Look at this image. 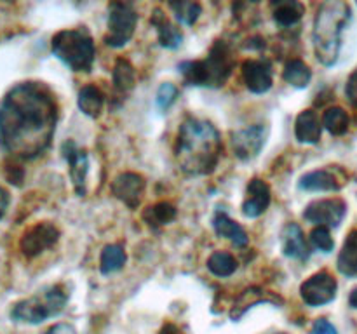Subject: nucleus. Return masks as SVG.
Masks as SVG:
<instances>
[{"mask_svg":"<svg viewBox=\"0 0 357 334\" xmlns=\"http://www.w3.org/2000/svg\"><path fill=\"white\" fill-rule=\"evenodd\" d=\"M305 7L295 0H284V2L274 3V19L279 26L289 28L295 26L302 19Z\"/></svg>","mask_w":357,"mask_h":334,"instance_id":"b1692460","label":"nucleus"},{"mask_svg":"<svg viewBox=\"0 0 357 334\" xmlns=\"http://www.w3.org/2000/svg\"><path fill=\"white\" fill-rule=\"evenodd\" d=\"M345 93H347L351 103L356 104V106H357V70L354 73H352L351 79H349L347 87H345Z\"/></svg>","mask_w":357,"mask_h":334,"instance_id":"72a5a7b5","label":"nucleus"},{"mask_svg":"<svg viewBox=\"0 0 357 334\" xmlns=\"http://www.w3.org/2000/svg\"><path fill=\"white\" fill-rule=\"evenodd\" d=\"M138 23V14L129 3L114 2L108 6V33L105 35V44L110 47H124L132 38Z\"/></svg>","mask_w":357,"mask_h":334,"instance_id":"0eeeda50","label":"nucleus"},{"mask_svg":"<svg viewBox=\"0 0 357 334\" xmlns=\"http://www.w3.org/2000/svg\"><path fill=\"white\" fill-rule=\"evenodd\" d=\"M272 191L267 181L253 177L246 188V198L243 202V214L246 218H260L271 205Z\"/></svg>","mask_w":357,"mask_h":334,"instance_id":"4468645a","label":"nucleus"},{"mask_svg":"<svg viewBox=\"0 0 357 334\" xmlns=\"http://www.w3.org/2000/svg\"><path fill=\"white\" fill-rule=\"evenodd\" d=\"M310 334H338L337 327L326 319H317L314 322L312 329H310Z\"/></svg>","mask_w":357,"mask_h":334,"instance_id":"473e14b6","label":"nucleus"},{"mask_svg":"<svg viewBox=\"0 0 357 334\" xmlns=\"http://www.w3.org/2000/svg\"><path fill=\"white\" fill-rule=\"evenodd\" d=\"M51 49L52 54L65 63L72 72H91L96 58L93 37L84 28L58 31L52 37Z\"/></svg>","mask_w":357,"mask_h":334,"instance_id":"423d86ee","label":"nucleus"},{"mask_svg":"<svg viewBox=\"0 0 357 334\" xmlns=\"http://www.w3.org/2000/svg\"><path fill=\"white\" fill-rule=\"evenodd\" d=\"M68 301V292L59 284L45 285L37 294L26 299H21L10 308V319L21 324H37L45 322L51 317L59 315Z\"/></svg>","mask_w":357,"mask_h":334,"instance_id":"39448f33","label":"nucleus"},{"mask_svg":"<svg viewBox=\"0 0 357 334\" xmlns=\"http://www.w3.org/2000/svg\"><path fill=\"white\" fill-rule=\"evenodd\" d=\"M126 250L121 244H110L103 249L100 257V270L103 275H110L114 271H119L126 264Z\"/></svg>","mask_w":357,"mask_h":334,"instance_id":"a878e982","label":"nucleus"},{"mask_svg":"<svg viewBox=\"0 0 357 334\" xmlns=\"http://www.w3.org/2000/svg\"><path fill=\"white\" fill-rule=\"evenodd\" d=\"M351 19V7L342 0L321 3L314 19L312 42L317 59L324 66H333L338 61L342 33Z\"/></svg>","mask_w":357,"mask_h":334,"instance_id":"7ed1b4c3","label":"nucleus"},{"mask_svg":"<svg viewBox=\"0 0 357 334\" xmlns=\"http://www.w3.org/2000/svg\"><path fill=\"white\" fill-rule=\"evenodd\" d=\"M338 271L345 277H357V230L349 233L337 260Z\"/></svg>","mask_w":357,"mask_h":334,"instance_id":"412c9836","label":"nucleus"},{"mask_svg":"<svg viewBox=\"0 0 357 334\" xmlns=\"http://www.w3.org/2000/svg\"><path fill=\"white\" fill-rule=\"evenodd\" d=\"M169 7L174 10L176 19L180 21V23L188 24V26H192V24L199 19V16H201L202 13L201 3L197 2H171Z\"/></svg>","mask_w":357,"mask_h":334,"instance_id":"c756f323","label":"nucleus"},{"mask_svg":"<svg viewBox=\"0 0 357 334\" xmlns=\"http://www.w3.org/2000/svg\"><path fill=\"white\" fill-rule=\"evenodd\" d=\"M349 303H351L352 308H357V287L351 292V296H349Z\"/></svg>","mask_w":357,"mask_h":334,"instance_id":"4c0bfd02","label":"nucleus"},{"mask_svg":"<svg viewBox=\"0 0 357 334\" xmlns=\"http://www.w3.org/2000/svg\"><path fill=\"white\" fill-rule=\"evenodd\" d=\"M278 334H284V333H278Z\"/></svg>","mask_w":357,"mask_h":334,"instance_id":"58836bf2","label":"nucleus"},{"mask_svg":"<svg viewBox=\"0 0 357 334\" xmlns=\"http://www.w3.org/2000/svg\"><path fill=\"white\" fill-rule=\"evenodd\" d=\"M337 278L328 271H319L300 285V296L305 301V305L323 306L333 301L335 296H337Z\"/></svg>","mask_w":357,"mask_h":334,"instance_id":"1a4fd4ad","label":"nucleus"},{"mask_svg":"<svg viewBox=\"0 0 357 334\" xmlns=\"http://www.w3.org/2000/svg\"><path fill=\"white\" fill-rule=\"evenodd\" d=\"M222 150V136L211 122L188 117L180 125L174 155L180 169L188 176L211 174L218 166Z\"/></svg>","mask_w":357,"mask_h":334,"instance_id":"f03ea898","label":"nucleus"},{"mask_svg":"<svg viewBox=\"0 0 357 334\" xmlns=\"http://www.w3.org/2000/svg\"><path fill=\"white\" fill-rule=\"evenodd\" d=\"M44 334H77L75 327L70 326V324H56L51 329L45 331Z\"/></svg>","mask_w":357,"mask_h":334,"instance_id":"f704fd0d","label":"nucleus"},{"mask_svg":"<svg viewBox=\"0 0 357 334\" xmlns=\"http://www.w3.org/2000/svg\"><path fill=\"white\" fill-rule=\"evenodd\" d=\"M282 79L289 84V86L296 87V89H305L312 80V70L309 68L307 63L302 59H291L286 63L284 72H282Z\"/></svg>","mask_w":357,"mask_h":334,"instance_id":"393cba45","label":"nucleus"},{"mask_svg":"<svg viewBox=\"0 0 357 334\" xmlns=\"http://www.w3.org/2000/svg\"><path fill=\"white\" fill-rule=\"evenodd\" d=\"M321 131H323V122L319 120V115L314 110H303L296 117L295 136L300 143L316 145L321 139Z\"/></svg>","mask_w":357,"mask_h":334,"instance_id":"6ab92c4d","label":"nucleus"},{"mask_svg":"<svg viewBox=\"0 0 357 334\" xmlns=\"http://www.w3.org/2000/svg\"><path fill=\"white\" fill-rule=\"evenodd\" d=\"M160 334H178V329L173 326V324H166V327L160 331Z\"/></svg>","mask_w":357,"mask_h":334,"instance_id":"e433bc0d","label":"nucleus"},{"mask_svg":"<svg viewBox=\"0 0 357 334\" xmlns=\"http://www.w3.org/2000/svg\"><path fill=\"white\" fill-rule=\"evenodd\" d=\"M213 228H215L216 235L225 237L237 247H246L250 242L246 230L239 223L234 221L225 211H216V214L213 216Z\"/></svg>","mask_w":357,"mask_h":334,"instance_id":"a211bd4d","label":"nucleus"},{"mask_svg":"<svg viewBox=\"0 0 357 334\" xmlns=\"http://www.w3.org/2000/svg\"><path fill=\"white\" fill-rule=\"evenodd\" d=\"M281 247L284 256L291 260L305 261L310 257V247L307 244L302 228L296 223H288L281 232Z\"/></svg>","mask_w":357,"mask_h":334,"instance_id":"f3484780","label":"nucleus"},{"mask_svg":"<svg viewBox=\"0 0 357 334\" xmlns=\"http://www.w3.org/2000/svg\"><path fill=\"white\" fill-rule=\"evenodd\" d=\"M77 104H79L80 111L91 118L100 117L101 110L105 104V94L96 86H86L80 89L79 97H77Z\"/></svg>","mask_w":357,"mask_h":334,"instance_id":"4be33fe9","label":"nucleus"},{"mask_svg":"<svg viewBox=\"0 0 357 334\" xmlns=\"http://www.w3.org/2000/svg\"><path fill=\"white\" fill-rule=\"evenodd\" d=\"M145 177L136 173H122L112 181V193L129 209H138L145 195Z\"/></svg>","mask_w":357,"mask_h":334,"instance_id":"f8f14e48","label":"nucleus"},{"mask_svg":"<svg viewBox=\"0 0 357 334\" xmlns=\"http://www.w3.org/2000/svg\"><path fill=\"white\" fill-rule=\"evenodd\" d=\"M349 124H351V120H349V115L344 108L333 106L324 111L323 125L330 134L344 136L349 131Z\"/></svg>","mask_w":357,"mask_h":334,"instance_id":"bb28decb","label":"nucleus"},{"mask_svg":"<svg viewBox=\"0 0 357 334\" xmlns=\"http://www.w3.org/2000/svg\"><path fill=\"white\" fill-rule=\"evenodd\" d=\"M310 242L316 249L323 250V253H331L335 247L333 237H331L330 230L324 228V226H317L310 232Z\"/></svg>","mask_w":357,"mask_h":334,"instance_id":"7c9ffc66","label":"nucleus"},{"mask_svg":"<svg viewBox=\"0 0 357 334\" xmlns=\"http://www.w3.org/2000/svg\"><path fill=\"white\" fill-rule=\"evenodd\" d=\"M59 108L51 90L21 82L0 101V150L17 160L40 157L51 146Z\"/></svg>","mask_w":357,"mask_h":334,"instance_id":"f257e3e1","label":"nucleus"},{"mask_svg":"<svg viewBox=\"0 0 357 334\" xmlns=\"http://www.w3.org/2000/svg\"><path fill=\"white\" fill-rule=\"evenodd\" d=\"M59 239V230L52 223H37L28 228L20 240L21 253L26 257H35L44 253L45 249L54 246Z\"/></svg>","mask_w":357,"mask_h":334,"instance_id":"9d476101","label":"nucleus"},{"mask_svg":"<svg viewBox=\"0 0 357 334\" xmlns=\"http://www.w3.org/2000/svg\"><path fill=\"white\" fill-rule=\"evenodd\" d=\"M112 79H114L115 93L126 96L129 90H132V87H135V84H136L135 66H132L131 63L128 61V59L119 58L117 63H115V66H114V73H112Z\"/></svg>","mask_w":357,"mask_h":334,"instance_id":"5701e85b","label":"nucleus"},{"mask_svg":"<svg viewBox=\"0 0 357 334\" xmlns=\"http://www.w3.org/2000/svg\"><path fill=\"white\" fill-rule=\"evenodd\" d=\"M347 214V204L342 198H321L310 202L303 211V218L309 223L324 228H337Z\"/></svg>","mask_w":357,"mask_h":334,"instance_id":"6e6552de","label":"nucleus"},{"mask_svg":"<svg viewBox=\"0 0 357 334\" xmlns=\"http://www.w3.org/2000/svg\"><path fill=\"white\" fill-rule=\"evenodd\" d=\"M268 129L264 124H255L251 127L241 129L232 134L234 155L241 160H251L261 152L267 139Z\"/></svg>","mask_w":357,"mask_h":334,"instance_id":"9b49d317","label":"nucleus"},{"mask_svg":"<svg viewBox=\"0 0 357 334\" xmlns=\"http://www.w3.org/2000/svg\"><path fill=\"white\" fill-rule=\"evenodd\" d=\"M208 270L216 277H230L237 270V260L230 253L216 250L209 256Z\"/></svg>","mask_w":357,"mask_h":334,"instance_id":"cd10ccee","label":"nucleus"},{"mask_svg":"<svg viewBox=\"0 0 357 334\" xmlns=\"http://www.w3.org/2000/svg\"><path fill=\"white\" fill-rule=\"evenodd\" d=\"M150 23L157 28V35H159V42L162 47L166 49H178L183 42V33L180 31V28L176 24L171 23L167 19L166 14L160 9L153 10L152 17H150Z\"/></svg>","mask_w":357,"mask_h":334,"instance_id":"aec40b11","label":"nucleus"},{"mask_svg":"<svg viewBox=\"0 0 357 334\" xmlns=\"http://www.w3.org/2000/svg\"><path fill=\"white\" fill-rule=\"evenodd\" d=\"M338 169H317L300 177V190L305 191H338L345 184V177Z\"/></svg>","mask_w":357,"mask_h":334,"instance_id":"dca6fc26","label":"nucleus"},{"mask_svg":"<svg viewBox=\"0 0 357 334\" xmlns=\"http://www.w3.org/2000/svg\"><path fill=\"white\" fill-rule=\"evenodd\" d=\"M176 218V207L169 202H159V204L152 205L143 212V219L149 223L150 226H162L171 223Z\"/></svg>","mask_w":357,"mask_h":334,"instance_id":"c85d7f7f","label":"nucleus"},{"mask_svg":"<svg viewBox=\"0 0 357 334\" xmlns=\"http://www.w3.org/2000/svg\"><path fill=\"white\" fill-rule=\"evenodd\" d=\"M7 205H9V193H7L6 188L0 186V219H2L3 214H6Z\"/></svg>","mask_w":357,"mask_h":334,"instance_id":"c9c22d12","label":"nucleus"},{"mask_svg":"<svg viewBox=\"0 0 357 334\" xmlns=\"http://www.w3.org/2000/svg\"><path fill=\"white\" fill-rule=\"evenodd\" d=\"M178 96V89L174 84L171 82H164L162 86L159 87V90H157V96H155V103L157 106H159L160 111H167L171 108V104L174 103V100H176Z\"/></svg>","mask_w":357,"mask_h":334,"instance_id":"2f4dec72","label":"nucleus"},{"mask_svg":"<svg viewBox=\"0 0 357 334\" xmlns=\"http://www.w3.org/2000/svg\"><path fill=\"white\" fill-rule=\"evenodd\" d=\"M178 68L188 86L222 87L225 86L232 73V54L227 44L216 42L209 51L208 58L199 59V61H185Z\"/></svg>","mask_w":357,"mask_h":334,"instance_id":"20e7f679","label":"nucleus"},{"mask_svg":"<svg viewBox=\"0 0 357 334\" xmlns=\"http://www.w3.org/2000/svg\"><path fill=\"white\" fill-rule=\"evenodd\" d=\"M63 159L68 162L70 177H72L73 188L79 197L86 195V180H87V170H89V159L84 150H80L75 145V141L68 139L61 145Z\"/></svg>","mask_w":357,"mask_h":334,"instance_id":"ddd939ff","label":"nucleus"},{"mask_svg":"<svg viewBox=\"0 0 357 334\" xmlns=\"http://www.w3.org/2000/svg\"><path fill=\"white\" fill-rule=\"evenodd\" d=\"M243 80L255 94H265L272 87V65L267 59H246L243 63Z\"/></svg>","mask_w":357,"mask_h":334,"instance_id":"2eb2a0df","label":"nucleus"}]
</instances>
